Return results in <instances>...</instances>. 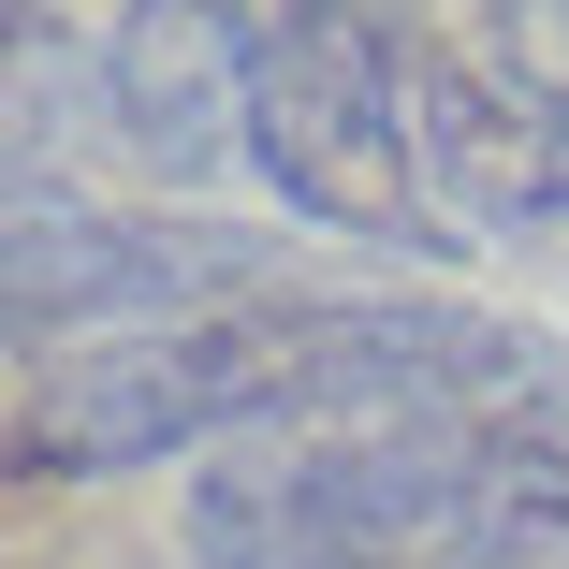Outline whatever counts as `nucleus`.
I'll use <instances>...</instances> for the list:
<instances>
[{"mask_svg": "<svg viewBox=\"0 0 569 569\" xmlns=\"http://www.w3.org/2000/svg\"><path fill=\"white\" fill-rule=\"evenodd\" d=\"M234 88H249V176L321 219L351 249H409V263H452L468 234L438 219V176H423V102H409V30L380 16H234Z\"/></svg>", "mask_w": 569, "mask_h": 569, "instance_id": "3", "label": "nucleus"}, {"mask_svg": "<svg viewBox=\"0 0 569 569\" xmlns=\"http://www.w3.org/2000/svg\"><path fill=\"white\" fill-rule=\"evenodd\" d=\"M555 395V351L497 307L452 292H263V307H204L161 336H102L59 351L16 409V468H147V452L204 438H336V423H511Z\"/></svg>", "mask_w": 569, "mask_h": 569, "instance_id": "1", "label": "nucleus"}, {"mask_svg": "<svg viewBox=\"0 0 569 569\" xmlns=\"http://www.w3.org/2000/svg\"><path fill=\"white\" fill-rule=\"evenodd\" d=\"M292 263L263 234H219V219H147V204H73V190H30L16 204V321L30 336H73V321H204V307H263Z\"/></svg>", "mask_w": 569, "mask_h": 569, "instance_id": "4", "label": "nucleus"}, {"mask_svg": "<svg viewBox=\"0 0 569 569\" xmlns=\"http://www.w3.org/2000/svg\"><path fill=\"white\" fill-rule=\"evenodd\" d=\"M132 147H161V176H219L249 161V88H234V16H132L102 44Z\"/></svg>", "mask_w": 569, "mask_h": 569, "instance_id": "6", "label": "nucleus"}, {"mask_svg": "<svg viewBox=\"0 0 569 569\" xmlns=\"http://www.w3.org/2000/svg\"><path fill=\"white\" fill-rule=\"evenodd\" d=\"M438 569H569V468H555V482H526L511 511H482Z\"/></svg>", "mask_w": 569, "mask_h": 569, "instance_id": "7", "label": "nucleus"}, {"mask_svg": "<svg viewBox=\"0 0 569 569\" xmlns=\"http://www.w3.org/2000/svg\"><path fill=\"white\" fill-rule=\"evenodd\" d=\"M569 452L511 423H336V438H249L204 468L190 540L219 569H438L482 511L555 482Z\"/></svg>", "mask_w": 569, "mask_h": 569, "instance_id": "2", "label": "nucleus"}, {"mask_svg": "<svg viewBox=\"0 0 569 569\" xmlns=\"http://www.w3.org/2000/svg\"><path fill=\"white\" fill-rule=\"evenodd\" d=\"M423 102V176L452 234H555L569 219V73L468 30V44H409Z\"/></svg>", "mask_w": 569, "mask_h": 569, "instance_id": "5", "label": "nucleus"}]
</instances>
